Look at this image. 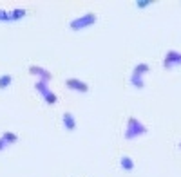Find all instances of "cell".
<instances>
[{
	"label": "cell",
	"instance_id": "obj_2",
	"mask_svg": "<svg viewBox=\"0 0 181 177\" xmlns=\"http://www.w3.org/2000/svg\"><path fill=\"white\" fill-rule=\"evenodd\" d=\"M63 119H65V125H67V130H74V119H71V114L69 112H65V116H63Z\"/></svg>",
	"mask_w": 181,
	"mask_h": 177
},
{
	"label": "cell",
	"instance_id": "obj_4",
	"mask_svg": "<svg viewBox=\"0 0 181 177\" xmlns=\"http://www.w3.org/2000/svg\"><path fill=\"white\" fill-rule=\"evenodd\" d=\"M9 81H11V76H4V78L0 79V89H6Z\"/></svg>",
	"mask_w": 181,
	"mask_h": 177
},
{
	"label": "cell",
	"instance_id": "obj_1",
	"mask_svg": "<svg viewBox=\"0 0 181 177\" xmlns=\"http://www.w3.org/2000/svg\"><path fill=\"white\" fill-rule=\"evenodd\" d=\"M67 85L69 87H74V89H78V90H81V92H85L87 90V85H83V83H80V81H67Z\"/></svg>",
	"mask_w": 181,
	"mask_h": 177
},
{
	"label": "cell",
	"instance_id": "obj_5",
	"mask_svg": "<svg viewBox=\"0 0 181 177\" xmlns=\"http://www.w3.org/2000/svg\"><path fill=\"white\" fill-rule=\"evenodd\" d=\"M4 139H7V141H17V136H13V134H9V132H7V134L4 136Z\"/></svg>",
	"mask_w": 181,
	"mask_h": 177
},
{
	"label": "cell",
	"instance_id": "obj_3",
	"mask_svg": "<svg viewBox=\"0 0 181 177\" xmlns=\"http://www.w3.org/2000/svg\"><path fill=\"white\" fill-rule=\"evenodd\" d=\"M121 164H123V168H125V170H132V166H134V164H132V161H129L127 157L121 159Z\"/></svg>",
	"mask_w": 181,
	"mask_h": 177
}]
</instances>
